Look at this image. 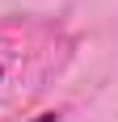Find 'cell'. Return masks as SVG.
<instances>
[{"mask_svg": "<svg viewBox=\"0 0 118 122\" xmlns=\"http://www.w3.org/2000/svg\"><path fill=\"white\" fill-rule=\"evenodd\" d=\"M55 118H59V114H38L34 122H55Z\"/></svg>", "mask_w": 118, "mask_h": 122, "instance_id": "obj_1", "label": "cell"}]
</instances>
